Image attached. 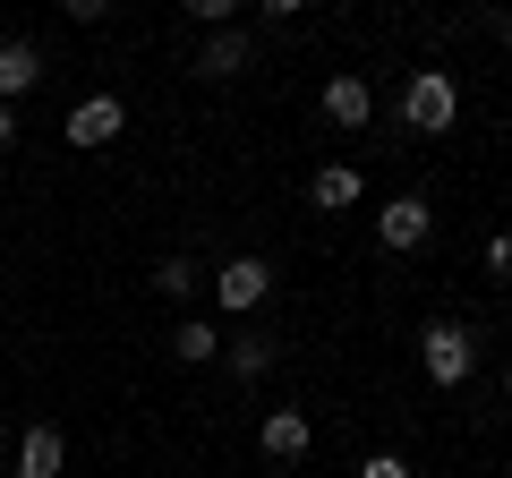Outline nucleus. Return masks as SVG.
<instances>
[{
	"label": "nucleus",
	"mask_w": 512,
	"mask_h": 478,
	"mask_svg": "<svg viewBox=\"0 0 512 478\" xmlns=\"http://www.w3.org/2000/svg\"><path fill=\"white\" fill-rule=\"evenodd\" d=\"M419 368H427V385L461 393V385H470V368H478V333L453 325V316H436V325L419 333Z\"/></svg>",
	"instance_id": "obj_1"
},
{
	"label": "nucleus",
	"mask_w": 512,
	"mask_h": 478,
	"mask_svg": "<svg viewBox=\"0 0 512 478\" xmlns=\"http://www.w3.org/2000/svg\"><path fill=\"white\" fill-rule=\"evenodd\" d=\"M402 120H410L419 137H444V129L461 120V86H453L444 69H419V77L402 86Z\"/></svg>",
	"instance_id": "obj_2"
},
{
	"label": "nucleus",
	"mask_w": 512,
	"mask_h": 478,
	"mask_svg": "<svg viewBox=\"0 0 512 478\" xmlns=\"http://www.w3.org/2000/svg\"><path fill=\"white\" fill-rule=\"evenodd\" d=\"M205 291H214V308L256 316V308H265V291H274V265H265V257H231V265L205 274Z\"/></svg>",
	"instance_id": "obj_3"
},
{
	"label": "nucleus",
	"mask_w": 512,
	"mask_h": 478,
	"mask_svg": "<svg viewBox=\"0 0 512 478\" xmlns=\"http://www.w3.org/2000/svg\"><path fill=\"white\" fill-rule=\"evenodd\" d=\"M427 231H436V205H427V197H393V205H376L384 257H410V248H427Z\"/></svg>",
	"instance_id": "obj_4"
},
{
	"label": "nucleus",
	"mask_w": 512,
	"mask_h": 478,
	"mask_svg": "<svg viewBox=\"0 0 512 478\" xmlns=\"http://www.w3.org/2000/svg\"><path fill=\"white\" fill-rule=\"evenodd\" d=\"M120 129H128V103H120V94H86V103L69 111V129H60V137H69L77 154H103Z\"/></svg>",
	"instance_id": "obj_5"
},
{
	"label": "nucleus",
	"mask_w": 512,
	"mask_h": 478,
	"mask_svg": "<svg viewBox=\"0 0 512 478\" xmlns=\"http://www.w3.org/2000/svg\"><path fill=\"white\" fill-rule=\"evenodd\" d=\"M308 444H316V419H308V410H265V419H256V453L282 461V470H291Z\"/></svg>",
	"instance_id": "obj_6"
},
{
	"label": "nucleus",
	"mask_w": 512,
	"mask_h": 478,
	"mask_svg": "<svg viewBox=\"0 0 512 478\" xmlns=\"http://www.w3.org/2000/svg\"><path fill=\"white\" fill-rule=\"evenodd\" d=\"M248 52H256V35H248V26H214V35L197 43V60H188V69H197L205 86H222V77H239V69H248Z\"/></svg>",
	"instance_id": "obj_7"
},
{
	"label": "nucleus",
	"mask_w": 512,
	"mask_h": 478,
	"mask_svg": "<svg viewBox=\"0 0 512 478\" xmlns=\"http://www.w3.org/2000/svg\"><path fill=\"white\" fill-rule=\"evenodd\" d=\"M43 77H52V69H43V43L35 35H9V43H0V103H9V111H18V94H35Z\"/></svg>",
	"instance_id": "obj_8"
},
{
	"label": "nucleus",
	"mask_w": 512,
	"mask_h": 478,
	"mask_svg": "<svg viewBox=\"0 0 512 478\" xmlns=\"http://www.w3.org/2000/svg\"><path fill=\"white\" fill-rule=\"evenodd\" d=\"M325 120H333V129H367V120H376V86H367L359 69L325 77Z\"/></svg>",
	"instance_id": "obj_9"
},
{
	"label": "nucleus",
	"mask_w": 512,
	"mask_h": 478,
	"mask_svg": "<svg viewBox=\"0 0 512 478\" xmlns=\"http://www.w3.org/2000/svg\"><path fill=\"white\" fill-rule=\"evenodd\" d=\"M60 470H69V444H60L52 419H35L18 436V478H60Z\"/></svg>",
	"instance_id": "obj_10"
},
{
	"label": "nucleus",
	"mask_w": 512,
	"mask_h": 478,
	"mask_svg": "<svg viewBox=\"0 0 512 478\" xmlns=\"http://www.w3.org/2000/svg\"><path fill=\"white\" fill-rule=\"evenodd\" d=\"M308 197L325 205V214H350V205L367 197V180H359V171H350V163H325V171H316V180H308Z\"/></svg>",
	"instance_id": "obj_11"
},
{
	"label": "nucleus",
	"mask_w": 512,
	"mask_h": 478,
	"mask_svg": "<svg viewBox=\"0 0 512 478\" xmlns=\"http://www.w3.org/2000/svg\"><path fill=\"white\" fill-rule=\"evenodd\" d=\"M222 368H231L239 385H256V376L274 368V342H265V333H231V342H222Z\"/></svg>",
	"instance_id": "obj_12"
},
{
	"label": "nucleus",
	"mask_w": 512,
	"mask_h": 478,
	"mask_svg": "<svg viewBox=\"0 0 512 478\" xmlns=\"http://www.w3.org/2000/svg\"><path fill=\"white\" fill-rule=\"evenodd\" d=\"M205 274H214V265H197V257H163V265H154V291H163V299H197Z\"/></svg>",
	"instance_id": "obj_13"
},
{
	"label": "nucleus",
	"mask_w": 512,
	"mask_h": 478,
	"mask_svg": "<svg viewBox=\"0 0 512 478\" xmlns=\"http://www.w3.org/2000/svg\"><path fill=\"white\" fill-rule=\"evenodd\" d=\"M171 350H180L188 368H205V359H222V333H214V325H205V316H188V325H180V333H171Z\"/></svg>",
	"instance_id": "obj_14"
},
{
	"label": "nucleus",
	"mask_w": 512,
	"mask_h": 478,
	"mask_svg": "<svg viewBox=\"0 0 512 478\" xmlns=\"http://www.w3.org/2000/svg\"><path fill=\"white\" fill-rule=\"evenodd\" d=\"M359 478H410V461H402V453H367Z\"/></svg>",
	"instance_id": "obj_15"
},
{
	"label": "nucleus",
	"mask_w": 512,
	"mask_h": 478,
	"mask_svg": "<svg viewBox=\"0 0 512 478\" xmlns=\"http://www.w3.org/2000/svg\"><path fill=\"white\" fill-rule=\"evenodd\" d=\"M9 146H18V111L0 103V154H9Z\"/></svg>",
	"instance_id": "obj_16"
}]
</instances>
